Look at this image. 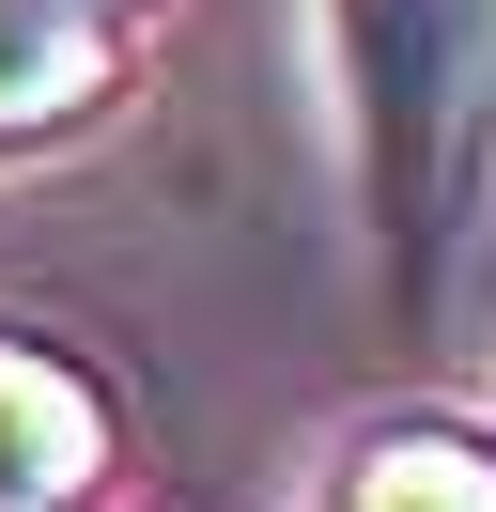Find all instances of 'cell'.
<instances>
[{
	"instance_id": "277c9868",
	"label": "cell",
	"mask_w": 496,
	"mask_h": 512,
	"mask_svg": "<svg viewBox=\"0 0 496 512\" xmlns=\"http://www.w3.org/2000/svg\"><path fill=\"white\" fill-rule=\"evenodd\" d=\"M326 512H496V450L450 435V419H388V435L341 450Z\"/></svg>"
},
{
	"instance_id": "7a4b0ae2",
	"label": "cell",
	"mask_w": 496,
	"mask_h": 512,
	"mask_svg": "<svg viewBox=\"0 0 496 512\" xmlns=\"http://www.w3.org/2000/svg\"><path fill=\"white\" fill-rule=\"evenodd\" d=\"M109 481V388L62 342L0 326V512H78Z\"/></svg>"
},
{
	"instance_id": "6da1fadb",
	"label": "cell",
	"mask_w": 496,
	"mask_h": 512,
	"mask_svg": "<svg viewBox=\"0 0 496 512\" xmlns=\"http://www.w3.org/2000/svg\"><path fill=\"white\" fill-rule=\"evenodd\" d=\"M326 32H341V125H357L372 233L434 295L496 187V0H326Z\"/></svg>"
},
{
	"instance_id": "3957f363",
	"label": "cell",
	"mask_w": 496,
	"mask_h": 512,
	"mask_svg": "<svg viewBox=\"0 0 496 512\" xmlns=\"http://www.w3.org/2000/svg\"><path fill=\"white\" fill-rule=\"evenodd\" d=\"M109 94H124L109 0H0V156H47V140L109 125Z\"/></svg>"
}]
</instances>
